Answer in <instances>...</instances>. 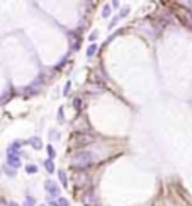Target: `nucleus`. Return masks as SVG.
Wrapping results in <instances>:
<instances>
[{
	"label": "nucleus",
	"instance_id": "obj_1",
	"mask_svg": "<svg viewBox=\"0 0 192 206\" xmlns=\"http://www.w3.org/2000/svg\"><path fill=\"white\" fill-rule=\"evenodd\" d=\"M90 162H92V153H89V152H80V153L73 155V158H71V164L75 167H85Z\"/></svg>",
	"mask_w": 192,
	"mask_h": 206
},
{
	"label": "nucleus",
	"instance_id": "obj_2",
	"mask_svg": "<svg viewBox=\"0 0 192 206\" xmlns=\"http://www.w3.org/2000/svg\"><path fill=\"white\" fill-rule=\"evenodd\" d=\"M44 189H46V192H48L51 198H56V196H60V192H61V188L56 184L55 180H46V182H44Z\"/></svg>",
	"mask_w": 192,
	"mask_h": 206
},
{
	"label": "nucleus",
	"instance_id": "obj_3",
	"mask_svg": "<svg viewBox=\"0 0 192 206\" xmlns=\"http://www.w3.org/2000/svg\"><path fill=\"white\" fill-rule=\"evenodd\" d=\"M7 164L10 167H14V169H17V167L21 165V157H19V155H14V153H9L7 155Z\"/></svg>",
	"mask_w": 192,
	"mask_h": 206
},
{
	"label": "nucleus",
	"instance_id": "obj_4",
	"mask_svg": "<svg viewBox=\"0 0 192 206\" xmlns=\"http://www.w3.org/2000/svg\"><path fill=\"white\" fill-rule=\"evenodd\" d=\"M51 204L53 206H70V201L65 199V198H56V199H53V201H51Z\"/></svg>",
	"mask_w": 192,
	"mask_h": 206
},
{
	"label": "nucleus",
	"instance_id": "obj_5",
	"mask_svg": "<svg viewBox=\"0 0 192 206\" xmlns=\"http://www.w3.org/2000/svg\"><path fill=\"white\" fill-rule=\"evenodd\" d=\"M29 145H31L33 148H36V150H41V148H43V143H41V140L37 138V136L31 138V140H29Z\"/></svg>",
	"mask_w": 192,
	"mask_h": 206
},
{
	"label": "nucleus",
	"instance_id": "obj_6",
	"mask_svg": "<svg viewBox=\"0 0 192 206\" xmlns=\"http://www.w3.org/2000/svg\"><path fill=\"white\" fill-rule=\"evenodd\" d=\"M43 165L46 167V170H48L49 174L55 172V164H53V160H49V158H48V160H44V162H43Z\"/></svg>",
	"mask_w": 192,
	"mask_h": 206
},
{
	"label": "nucleus",
	"instance_id": "obj_7",
	"mask_svg": "<svg viewBox=\"0 0 192 206\" xmlns=\"http://www.w3.org/2000/svg\"><path fill=\"white\" fill-rule=\"evenodd\" d=\"M95 51H97V44H90L89 50H87V56H89V58H92Z\"/></svg>",
	"mask_w": 192,
	"mask_h": 206
},
{
	"label": "nucleus",
	"instance_id": "obj_8",
	"mask_svg": "<svg viewBox=\"0 0 192 206\" xmlns=\"http://www.w3.org/2000/svg\"><path fill=\"white\" fill-rule=\"evenodd\" d=\"M58 177H60V180H61V184L67 186V174L63 172V170H58Z\"/></svg>",
	"mask_w": 192,
	"mask_h": 206
},
{
	"label": "nucleus",
	"instance_id": "obj_9",
	"mask_svg": "<svg viewBox=\"0 0 192 206\" xmlns=\"http://www.w3.org/2000/svg\"><path fill=\"white\" fill-rule=\"evenodd\" d=\"M46 150H48V155H49V160H53V158L56 157V153H55V148L51 147V145H48L46 147Z\"/></svg>",
	"mask_w": 192,
	"mask_h": 206
},
{
	"label": "nucleus",
	"instance_id": "obj_10",
	"mask_svg": "<svg viewBox=\"0 0 192 206\" xmlns=\"http://www.w3.org/2000/svg\"><path fill=\"white\" fill-rule=\"evenodd\" d=\"M26 172L27 174H36L37 172V167L33 165V164H31V165H26Z\"/></svg>",
	"mask_w": 192,
	"mask_h": 206
},
{
	"label": "nucleus",
	"instance_id": "obj_11",
	"mask_svg": "<svg viewBox=\"0 0 192 206\" xmlns=\"http://www.w3.org/2000/svg\"><path fill=\"white\" fill-rule=\"evenodd\" d=\"M109 14H111V5H106L104 10H102V15H104V17H107Z\"/></svg>",
	"mask_w": 192,
	"mask_h": 206
},
{
	"label": "nucleus",
	"instance_id": "obj_12",
	"mask_svg": "<svg viewBox=\"0 0 192 206\" xmlns=\"http://www.w3.org/2000/svg\"><path fill=\"white\" fill-rule=\"evenodd\" d=\"M24 206H34V198H33V196H27L26 204H24Z\"/></svg>",
	"mask_w": 192,
	"mask_h": 206
},
{
	"label": "nucleus",
	"instance_id": "obj_13",
	"mask_svg": "<svg viewBox=\"0 0 192 206\" xmlns=\"http://www.w3.org/2000/svg\"><path fill=\"white\" fill-rule=\"evenodd\" d=\"M49 136H51V140H55V138L58 140V138H60V133L55 131V129H51V131H49Z\"/></svg>",
	"mask_w": 192,
	"mask_h": 206
},
{
	"label": "nucleus",
	"instance_id": "obj_14",
	"mask_svg": "<svg viewBox=\"0 0 192 206\" xmlns=\"http://www.w3.org/2000/svg\"><path fill=\"white\" fill-rule=\"evenodd\" d=\"M128 12H129V7H126V9H122V10H121V14H119V15H117V17H119V19H121V17H124V15H126V14H128Z\"/></svg>",
	"mask_w": 192,
	"mask_h": 206
},
{
	"label": "nucleus",
	"instance_id": "obj_15",
	"mask_svg": "<svg viewBox=\"0 0 192 206\" xmlns=\"http://www.w3.org/2000/svg\"><path fill=\"white\" fill-rule=\"evenodd\" d=\"M58 119L63 121V107H60V111H58Z\"/></svg>",
	"mask_w": 192,
	"mask_h": 206
},
{
	"label": "nucleus",
	"instance_id": "obj_16",
	"mask_svg": "<svg viewBox=\"0 0 192 206\" xmlns=\"http://www.w3.org/2000/svg\"><path fill=\"white\" fill-rule=\"evenodd\" d=\"M71 87V84H70V82H68V84H67V87H65V92H63V94H65V96H67V94H68V89H70Z\"/></svg>",
	"mask_w": 192,
	"mask_h": 206
},
{
	"label": "nucleus",
	"instance_id": "obj_17",
	"mask_svg": "<svg viewBox=\"0 0 192 206\" xmlns=\"http://www.w3.org/2000/svg\"><path fill=\"white\" fill-rule=\"evenodd\" d=\"M90 39L95 41V39H97V33H92V34H90Z\"/></svg>",
	"mask_w": 192,
	"mask_h": 206
},
{
	"label": "nucleus",
	"instance_id": "obj_18",
	"mask_svg": "<svg viewBox=\"0 0 192 206\" xmlns=\"http://www.w3.org/2000/svg\"><path fill=\"white\" fill-rule=\"evenodd\" d=\"M10 206H19V204H15V203H10Z\"/></svg>",
	"mask_w": 192,
	"mask_h": 206
},
{
	"label": "nucleus",
	"instance_id": "obj_19",
	"mask_svg": "<svg viewBox=\"0 0 192 206\" xmlns=\"http://www.w3.org/2000/svg\"><path fill=\"white\" fill-rule=\"evenodd\" d=\"M39 206H46V204H39Z\"/></svg>",
	"mask_w": 192,
	"mask_h": 206
}]
</instances>
